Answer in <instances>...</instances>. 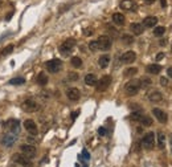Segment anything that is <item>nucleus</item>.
<instances>
[{
	"label": "nucleus",
	"mask_w": 172,
	"mask_h": 167,
	"mask_svg": "<svg viewBox=\"0 0 172 167\" xmlns=\"http://www.w3.org/2000/svg\"><path fill=\"white\" fill-rule=\"evenodd\" d=\"M144 1H146V4L150 5V4H153V3H155V0H144Z\"/></svg>",
	"instance_id": "44"
},
{
	"label": "nucleus",
	"mask_w": 172,
	"mask_h": 167,
	"mask_svg": "<svg viewBox=\"0 0 172 167\" xmlns=\"http://www.w3.org/2000/svg\"><path fill=\"white\" fill-rule=\"evenodd\" d=\"M12 50H13V45H8V47H5L4 49L1 50V54L7 56V54H9V53H12Z\"/></svg>",
	"instance_id": "34"
},
{
	"label": "nucleus",
	"mask_w": 172,
	"mask_h": 167,
	"mask_svg": "<svg viewBox=\"0 0 172 167\" xmlns=\"http://www.w3.org/2000/svg\"><path fill=\"white\" fill-rule=\"evenodd\" d=\"M45 66H46L48 72H50V73H58L62 69V61L58 60V58H53V60L46 61Z\"/></svg>",
	"instance_id": "2"
},
{
	"label": "nucleus",
	"mask_w": 172,
	"mask_h": 167,
	"mask_svg": "<svg viewBox=\"0 0 172 167\" xmlns=\"http://www.w3.org/2000/svg\"><path fill=\"white\" fill-rule=\"evenodd\" d=\"M160 84L163 85V86H167V85H168V81H167V78L161 77V78H160Z\"/></svg>",
	"instance_id": "39"
},
{
	"label": "nucleus",
	"mask_w": 172,
	"mask_h": 167,
	"mask_svg": "<svg viewBox=\"0 0 172 167\" xmlns=\"http://www.w3.org/2000/svg\"><path fill=\"white\" fill-rule=\"evenodd\" d=\"M21 108H23V110L28 111V113H34V111H37L40 109V105L33 100H26L23 102Z\"/></svg>",
	"instance_id": "6"
},
{
	"label": "nucleus",
	"mask_w": 172,
	"mask_h": 167,
	"mask_svg": "<svg viewBox=\"0 0 172 167\" xmlns=\"http://www.w3.org/2000/svg\"><path fill=\"white\" fill-rule=\"evenodd\" d=\"M130 29H131V32L134 34H136V36H139V34H142L143 32H144L143 24H139V23H132L131 25H130Z\"/></svg>",
	"instance_id": "17"
},
{
	"label": "nucleus",
	"mask_w": 172,
	"mask_h": 167,
	"mask_svg": "<svg viewBox=\"0 0 172 167\" xmlns=\"http://www.w3.org/2000/svg\"><path fill=\"white\" fill-rule=\"evenodd\" d=\"M139 122L143 125V126H151L152 125V119H151V117L148 115H142L139 119Z\"/></svg>",
	"instance_id": "26"
},
{
	"label": "nucleus",
	"mask_w": 172,
	"mask_h": 167,
	"mask_svg": "<svg viewBox=\"0 0 172 167\" xmlns=\"http://www.w3.org/2000/svg\"><path fill=\"white\" fill-rule=\"evenodd\" d=\"M70 64L74 66V68H81L82 66V60L79 57H73L70 60Z\"/></svg>",
	"instance_id": "28"
},
{
	"label": "nucleus",
	"mask_w": 172,
	"mask_h": 167,
	"mask_svg": "<svg viewBox=\"0 0 172 167\" xmlns=\"http://www.w3.org/2000/svg\"><path fill=\"white\" fill-rule=\"evenodd\" d=\"M82 156L85 159H90V154L87 153V150H82Z\"/></svg>",
	"instance_id": "38"
},
{
	"label": "nucleus",
	"mask_w": 172,
	"mask_h": 167,
	"mask_svg": "<svg viewBox=\"0 0 172 167\" xmlns=\"http://www.w3.org/2000/svg\"><path fill=\"white\" fill-rule=\"evenodd\" d=\"M139 90H140L139 80H131V81H128L126 84V86H124V92H126V94H128V95L138 94V92H139Z\"/></svg>",
	"instance_id": "1"
},
{
	"label": "nucleus",
	"mask_w": 172,
	"mask_h": 167,
	"mask_svg": "<svg viewBox=\"0 0 172 167\" xmlns=\"http://www.w3.org/2000/svg\"><path fill=\"white\" fill-rule=\"evenodd\" d=\"M142 146L146 150H152L155 146V134L152 131L144 134V137L142 138Z\"/></svg>",
	"instance_id": "3"
},
{
	"label": "nucleus",
	"mask_w": 172,
	"mask_h": 167,
	"mask_svg": "<svg viewBox=\"0 0 172 167\" xmlns=\"http://www.w3.org/2000/svg\"><path fill=\"white\" fill-rule=\"evenodd\" d=\"M48 81H49V78H48V74H45L44 72L39 73V76H37V84L41 85V86H45V85L48 84Z\"/></svg>",
	"instance_id": "21"
},
{
	"label": "nucleus",
	"mask_w": 172,
	"mask_h": 167,
	"mask_svg": "<svg viewBox=\"0 0 172 167\" xmlns=\"http://www.w3.org/2000/svg\"><path fill=\"white\" fill-rule=\"evenodd\" d=\"M24 127H25V130L31 135H37V134H39L37 125L34 123V121H32V119H26V121L24 122Z\"/></svg>",
	"instance_id": "11"
},
{
	"label": "nucleus",
	"mask_w": 172,
	"mask_h": 167,
	"mask_svg": "<svg viewBox=\"0 0 172 167\" xmlns=\"http://www.w3.org/2000/svg\"><path fill=\"white\" fill-rule=\"evenodd\" d=\"M166 40H161V41H160V45H161V47H164V45H166Z\"/></svg>",
	"instance_id": "46"
},
{
	"label": "nucleus",
	"mask_w": 172,
	"mask_h": 167,
	"mask_svg": "<svg viewBox=\"0 0 172 167\" xmlns=\"http://www.w3.org/2000/svg\"><path fill=\"white\" fill-rule=\"evenodd\" d=\"M89 49L91 50V52H95V50L99 49V47H98V42L97 41H90L89 42Z\"/></svg>",
	"instance_id": "33"
},
{
	"label": "nucleus",
	"mask_w": 172,
	"mask_h": 167,
	"mask_svg": "<svg viewBox=\"0 0 172 167\" xmlns=\"http://www.w3.org/2000/svg\"><path fill=\"white\" fill-rule=\"evenodd\" d=\"M142 115H143L142 111H138V113H132V114H131V119H134V121H139Z\"/></svg>",
	"instance_id": "35"
},
{
	"label": "nucleus",
	"mask_w": 172,
	"mask_h": 167,
	"mask_svg": "<svg viewBox=\"0 0 172 167\" xmlns=\"http://www.w3.org/2000/svg\"><path fill=\"white\" fill-rule=\"evenodd\" d=\"M84 167H87V166H84Z\"/></svg>",
	"instance_id": "47"
},
{
	"label": "nucleus",
	"mask_w": 172,
	"mask_h": 167,
	"mask_svg": "<svg viewBox=\"0 0 172 167\" xmlns=\"http://www.w3.org/2000/svg\"><path fill=\"white\" fill-rule=\"evenodd\" d=\"M148 100L153 103H158L163 100V95H161V93L159 92V90H152V92L148 94Z\"/></svg>",
	"instance_id": "15"
},
{
	"label": "nucleus",
	"mask_w": 172,
	"mask_h": 167,
	"mask_svg": "<svg viewBox=\"0 0 172 167\" xmlns=\"http://www.w3.org/2000/svg\"><path fill=\"white\" fill-rule=\"evenodd\" d=\"M136 73H138L136 68H128V69L124 70V76H127V77H131V76H134V74H136Z\"/></svg>",
	"instance_id": "32"
},
{
	"label": "nucleus",
	"mask_w": 172,
	"mask_h": 167,
	"mask_svg": "<svg viewBox=\"0 0 172 167\" xmlns=\"http://www.w3.org/2000/svg\"><path fill=\"white\" fill-rule=\"evenodd\" d=\"M74 45H76V40L74 39H68L66 41H64L62 45L60 47V52L62 53L64 56H68L69 53L71 52V49L74 48Z\"/></svg>",
	"instance_id": "5"
},
{
	"label": "nucleus",
	"mask_w": 172,
	"mask_h": 167,
	"mask_svg": "<svg viewBox=\"0 0 172 167\" xmlns=\"http://www.w3.org/2000/svg\"><path fill=\"white\" fill-rule=\"evenodd\" d=\"M69 80H71V81L78 80V74H77V73H69Z\"/></svg>",
	"instance_id": "36"
},
{
	"label": "nucleus",
	"mask_w": 172,
	"mask_h": 167,
	"mask_svg": "<svg viewBox=\"0 0 172 167\" xmlns=\"http://www.w3.org/2000/svg\"><path fill=\"white\" fill-rule=\"evenodd\" d=\"M113 21H114V24H116V25H123L124 24V16L122 15V13H114Z\"/></svg>",
	"instance_id": "23"
},
{
	"label": "nucleus",
	"mask_w": 172,
	"mask_h": 167,
	"mask_svg": "<svg viewBox=\"0 0 172 167\" xmlns=\"http://www.w3.org/2000/svg\"><path fill=\"white\" fill-rule=\"evenodd\" d=\"M24 82H25V78H24V77H15V78L9 80L8 84L9 85H23Z\"/></svg>",
	"instance_id": "27"
},
{
	"label": "nucleus",
	"mask_w": 172,
	"mask_h": 167,
	"mask_svg": "<svg viewBox=\"0 0 172 167\" xmlns=\"http://www.w3.org/2000/svg\"><path fill=\"white\" fill-rule=\"evenodd\" d=\"M20 150H21V153H23V155H25L26 158H29V159L34 158V156H36V153H37L36 147L32 145H21Z\"/></svg>",
	"instance_id": "7"
},
{
	"label": "nucleus",
	"mask_w": 172,
	"mask_h": 167,
	"mask_svg": "<svg viewBox=\"0 0 172 167\" xmlns=\"http://www.w3.org/2000/svg\"><path fill=\"white\" fill-rule=\"evenodd\" d=\"M98 134L99 135H106L107 134V131H106L105 127H99V129H98Z\"/></svg>",
	"instance_id": "37"
},
{
	"label": "nucleus",
	"mask_w": 172,
	"mask_h": 167,
	"mask_svg": "<svg viewBox=\"0 0 172 167\" xmlns=\"http://www.w3.org/2000/svg\"><path fill=\"white\" fill-rule=\"evenodd\" d=\"M164 32H166V28H164V27H156V28L153 29V34H155L156 37H161L164 34Z\"/></svg>",
	"instance_id": "29"
},
{
	"label": "nucleus",
	"mask_w": 172,
	"mask_h": 167,
	"mask_svg": "<svg viewBox=\"0 0 172 167\" xmlns=\"http://www.w3.org/2000/svg\"><path fill=\"white\" fill-rule=\"evenodd\" d=\"M156 24H158V17H155V16H147L143 20V27H146V28H152Z\"/></svg>",
	"instance_id": "16"
},
{
	"label": "nucleus",
	"mask_w": 172,
	"mask_h": 167,
	"mask_svg": "<svg viewBox=\"0 0 172 167\" xmlns=\"http://www.w3.org/2000/svg\"><path fill=\"white\" fill-rule=\"evenodd\" d=\"M121 40H122V42L126 45H131L132 42H134V37H132L131 34H122Z\"/></svg>",
	"instance_id": "25"
},
{
	"label": "nucleus",
	"mask_w": 172,
	"mask_h": 167,
	"mask_svg": "<svg viewBox=\"0 0 172 167\" xmlns=\"http://www.w3.org/2000/svg\"><path fill=\"white\" fill-rule=\"evenodd\" d=\"M135 58H136V53H135L134 50H127V52H124L123 54L121 56V62L132 64L135 61Z\"/></svg>",
	"instance_id": "10"
},
{
	"label": "nucleus",
	"mask_w": 172,
	"mask_h": 167,
	"mask_svg": "<svg viewBox=\"0 0 172 167\" xmlns=\"http://www.w3.org/2000/svg\"><path fill=\"white\" fill-rule=\"evenodd\" d=\"M110 85H111V77L110 76H103L99 81H97V90L98 92H105Z\"/></svg>",
	"instance_id": "8"
},
{
	"label": "nucleus",
	"mask_w": 172,
	"mask_h": 167,
	"mask_svg": "<svg viewBox=\"0 0 172 167\" xmlns=\"http://www.w3.org/2000/svg\"><path fill=\"white\" fill-rule=\"evenodd\" d=\"M140 82V87H148L151 85V80L148 77H143L142 80H139Z\"/></svg>",
	"instance_id": "31"
},
{
	"label": "nucleus",
	"mask_w": 172,
	"mask_h": 167,
	"mask_svg": "<svg viewBox=\"0 0 172 167\" xmlns=\"http://www.w3.org/2000/svg\"><path fill=\"white\" fill-rule=\"evenodd\" d=\"M163 57H164V53H159V54L156 56V61H160Z\"/></svg>",
	"instance_id": "41"
},
{
	"label": "nucleus",
	"mask_w": 172,
	"mask_h": 167,
	"mask_svg": "<svg viewBox=\"0 0 172 167\" xmlns=\"http://www.w3.org/2000/svg\"><path fill=\"white\" fill-rule=\"evenodd\" d=\"M91 33H93L91 29H86V31H85V34H86V36H90Z\"/></svg>",
	"instance_id": "43"
},
{
	"label": "nucleus",
	"mask_w": 172,
	"mask_h": 167,
	"mask_svg": "<svg viewBox=\"0 0 172 167\" xmlns=\"http://www.w3.org/2000/svg\"><path fill=\"white\" fill-rule=\"evenodd\" d=\"M12 159L16 163H20L23 167H32V162L29 161V158H26L23 154H15V155L12 156Z\"/></svg>",
	"instance_id": "9"
},
{
	"label": "nucleus",
	"mask_w": 172,
	"mask_h": 167,
	"mask_svg": "<svg viewBox=\"0 0 172 167\" xmlns=\"http://www.w3.org/2000/svg\"><path fill=\"white\" fill-rule=\"evenodd\" d=\"M160 4H161V7H166V5H167V3H166V0H160Z\"/></svg>",
	"instance_id": "45"
},
{
	"label": "nucleus",
	"mask_w": 172,
	"mask_h": 167,
	"mask_svg": "<svg viewBox=\"0 0 172 167\" xmlns=\"http://www.w3.org/2000/svg\"><path fill=\"white\" fill-rule=\"evenodd\" d=\"M97 76L93 73H89L86 74V77H85V84L89 85V86H94V85H97Z\"/></svg>",
	"instance_id": "18"
},
{
	"label": "nucleus",
	"mask_w": 172,
	"mask_h": 167,
	"mask_svg": "<svg viewBox=\"0 0 172 167\" xmlns=\"http://www.w3.org/2000/svg\"><path fill=\"white\" fill-rule=\"evenodd\" d=\"M78 114H79V110L74 111V113H73V114H71V119H73V121H74V119H76V118H77V115H78Z\"/></svg>",
	"instance_id": "40"
},
{
	"label": "nucleus",
	"mask_w": 172,
	"mask_h": 167,
	"mask_svg": "<svg viewBox=\"0 0 172 167\" xmlns=\"http://www.w3.org/2000/svg\"><path fill=\"white\" fill-rule=\"evenodd\" d=\"M167 74H168L169 78H172V68H168V69H167Z\"/></svg>",
	"instance_id": "42"
},
{
	"label": "nucleus",
	"mask_w": 172,
	"mask_h": 167,
	"mask_svg": "<svg viewBox=\"0 0 172 167\" xmlns=\"http://www.w3.org/2000/svg\"><path fill=\"white\" fill-rule=\"evenodd\" d=\"M121 8L122 9H135V3L132 1V0H122L121 3Z\"/></svg>",
	"instance_id": "20"
},
{
	"label": "nucleus",
	"mask_w": 172,
	"mask_h": 167,
	"mask_svg": "<svg viewBox=\"0 0 172 167\" xmlns=\"http://www.w3.org/2000/svg\"><path fill=\"white\" fill-rule=\"evenodd\" d=\"M13 142H15V137H13V135H5L4 139H3V143H4L5 146H11Z\"/></svg>",
	"instance_id": "30"
},
{
	"label": "nucleus",
	"mask_w": 172,
	"mask_h": 167,
	"mask_svg": "<svg viewBox=\"0 0 172 167\" xmlns=\"http://www.w3.org/2000/svg\"><path fill=\"white\" fill-rule=\"evenodd\" d=\"M4 126L7 129H9L12 133H17L19 131V121L17 119H8L4 123Z\"/></svg>",
	"instance_id": "14"
},
{
	"label": "nucleus",
	"mask_w": 172,
	"mask_h": 167,
	"mask_svg": "<svg viewBox=\"0 0 172 167\" xmlns=\"http://www.w3.org/2000/svg\"><path fill=\"white\" fill-rule=\"evenodd\" d=\"M98 64H99V68L105 69L108 66V64H110V56L108 54H103L99 57V60H98Z\"/></svg>",
	"instance_id": "19"
},
{
	"label": "nucleus",
	"mask_w": 172,
	"mask_h": 167,
	"mask_svg": "<svg viewBox=\"0 0 172 167\" xmlns=\"http://www.w3.org/2000/svg\"><path fill=\"white\" fill-rule=\"evenodd\" d=\"M158 146L160 150L166 147V135L163 133H158Z\"/></svg>",
	"instance_id": "24"
},
{
	"label": "nucleus",
	"mask_w": 172,
	"mask_h": 167,
	"mask_svg": "<svg viewBox=\"0 0 172 167\" xmlns=\"http://www.w3.org/2000/svg\"><path fill=\"white\" fill-rule=\"evenodd\" d=\"M152 114L156 117V119H158L160 123H167V121H168V115H167L161 109H158V108L152 109Z\"/></svg>",
	"instance_id": "12"
},
{
	"label": "nucleus",
	"mask_w": 172,
	"mask_h": 167,
	"mask_svg": "<svg viewBox=\"0 0 172 167\" xmlns=\"http://www.w3.org/2000/svg\"><path fill=\"white\" fill-rule=\"evenodd\" d=\"M97 42H98V47H99L101 50H108L111 48V45H113L111 39L108 36H106V34H102V36L98 37Z\"/></svg>",
	"instance_id": "4"
},
{
	"label": "nucleus",
	"mask_w": 172,
	"mask_h": 167,
	"mask_svg": "<svg viewBox=\"0 0 172 167\" xmlns=\"http://www.w3.org/2000/svg\"><path fill=\"white\" fill-rule=\"evenodd\" d=\"M66 95H68V98L70 101H78L79 98H81V92H79L77 87H70V89H68V92H66Z\"/></svg>",
	"instance_id": "13"
},
{
	"label": "nucleus",
	"mask_w": 172,
	"mask_h": 167,
	"mask_svg": "<svg viewBox=\"0 0 172 167\" xmlns=\"http://www.w3.org/2000/svg\"><path fill=\"white\" fill-rule=\"evenodd\" d=\"M160 70H161V66L158 65V64H150L147 66V72L150 74H158Z\"/></svg>",
	"instance_id": "22"
}]
</instances>
